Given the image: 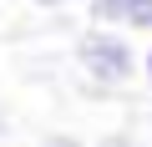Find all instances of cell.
<instances>
[{"instance_id": "6da1fadb", "label": "cell", "mask_w": 152, "mask_h": 147, "mask_svg": "<svg viewBox=\"0 0 152 147\" xmlns=\"http://www.w3.org/2000/svg\"><path fill=\"white\" fill-rule=\"evenodd\" d=\"M76 66L96 97H117L137 81V51L122 31H81L76 36Z\"/></svg>"}, {"instance_id": "7a4b0ae2", "label": "cell", "mask_w": 152, "mask_h": 147, "mask_svg": "<svg viewBox=\"0 0 152 147\" xmlns=\"http://www.w3.org/2000/svg\"><path fill=\"white\" fill-rule=\"evenodd\" d=\"M127 10H132V0H86V20L96 31H127Z\"/></svg>"}, {"instance_id": "3957f363", "label": "cell", "mask_w": 152, "mask_h": 147, "mask_svg": "<svg viewBox=\"0 0 152 147\" xmlns=\"http://www.w3.org/2000/svg\"><path fill=\"white\" fill-rule=\"evenodd\" d=\"M127 31L152 36V0H132V10H127Z\"/></svg>"}, {"instance_id": "277c9868", "label": "cell", "mask_w": 152, "mask_h": 147, "mask_svg": "<svg viewBox=\"0 0 152 147\" xmlns=\"http://www.w3.org/2000/svg\"><path fill=\"white\" fill-rule=\"evenodd\" d=\"M122 132H127L137 147H152V107H142V112H137V122H132V127H122Z\"/></svg>"}, {"instance_id": "5b68a950", "label": "cell", "mask_w": 152, "mask_h": 147, "mask_svg": "<svg viewBox=\"0 0 152 147\" xmlns=\"http://www.w3.org/2000/svg\"><path fill=\"white\" fill-rule=\"evenodd\" d=\"M36 147H86V142L76 137V132H46V137H41Z\"/></svg>"}, {"instance_id": "8992f818", "label": "cell", "mask_w": 152, "mask_h": 147, "mask_svg": "<svg viewBox=\"0 0 152 147\" xmlns=\"http://www.w3.org/2000/svg\"><path fill=\"white\" fill-rule=\"evenodd\" d=\"M96 147H137V142H132V137H127V132H107V137H102V142H96Z\"/></svg>"}, {"instance_id": "52a82bcc", "label": "cell", "mask_w": 152, "mask_h": 147, "mask_svg": "<svg viewBox=\"0 0 152 147\" xmlns=\"http://www.w3.org/2000/svg\"><path fill=\"white\" fill-rule=\"evenodd\" d=\"M142 81H147V91H152V46H147V56H142Z\"/></svg>"}, {"instance_id": "ba28073f", "label": "cell", "mask_w": 152, "mask_h": 147, "mask_svg": "<svg viewBox=\"0 0 152 147\" xmlns=\"http://www.w3.org/2000/svg\"><path fill=\"white\" fill-rule=\"evenodd\" d=\"M31 5H41V10H61V5H71V0H31Z\"/></svg>"}, {"instance_id": "9c48e42d", "label": "cell", "mask_w": 152, "mask_h": 147, "mask_svg": "<svg viewBox=\"0 0 152 147\" xmlns=\"http://www.w3.org/2000/svg\"><path fill=\"white\" fill-rule=\"evenodd\" d=\"M81 5H86V0H81Z\"/></svg>"}]
</instances>
